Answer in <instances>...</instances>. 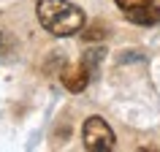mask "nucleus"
<instances>
[{
	"label": "nucleus",
	"instance_id": "nucleus-1",
	"mask_svg": "<svg viewBox=\"0 0 160 152\" xmlns=\"http://www.w3.org/2000/svg\"><path fill=\"white\" fill-rule=\"evenodd\" d=\"M35 17L46 33L57 38H68L84 27V11L68 0H38Z\"/></svg>",
	"mask_w": 160,
	"mask_h": 152
},
{
	"label": "nucleus",
	"instance_id": "nucleus-2",
	"mask_svg": "<svg viewBox=\"0 0 160 152\" xmlns=\"http://www.w3.org/2000/svg\"><path fill=\"white\" fill-rule=\"evenodd\" d=\"M82 141L90 152H106V149H114L117 136L103 117H90L84 119V128H82Z\"/></svg>",
	"mask_w": 160,
	"mask_h": 152
},
{
	"label": "nucleus",
	"instance_id": "nucleus-3",
	"mask_svg": "<svg viewBox=\"0 0 160 152\" xmlns=\"http://www.w3.org/2000/svg\"><path fill=\"white\" fill-rule=\"evenodd\" d=\"M60 79H62V87H65V90H71V93H82V90L90 84V68H87L84 63L68 65Z\"/></svg>",
	"mask_w": 160,
	"mask_h": 152
},
{
	"label": "nucleus",
	"instance_id": "nucleus-4",
	"mask_svg": "<svg viewBox=\"0 0 160 152\" xmlns=\"http://www.w3.org/2000/svg\"><path fill=\"white\" fill-rule=\"evenodd\" d=\"M125 19L128 22H133V25H158L160 22V8L158 6H138V8H128L125 11Z\"/></svg>",
	"mask_w": 160,
	"mask_h": 152
},
{
	"label": "nucleus",
	"instance_id": "nucleus-5",
	"mask_svg": "<svg viewBox=\"0 0 160 152\" xmlns=\"http://www.w3.org/2000/svg\"><path fill=\"white\" fill-rule=\"evenodd\" d=\"M122 11H128V8H138V6H147V3H152V0H114Z\"/></svg>",
	"mask_w": 160,
	"mask_h": 152
}]
</instances>
